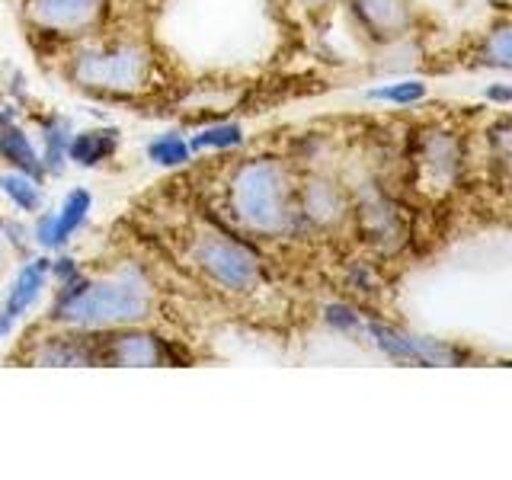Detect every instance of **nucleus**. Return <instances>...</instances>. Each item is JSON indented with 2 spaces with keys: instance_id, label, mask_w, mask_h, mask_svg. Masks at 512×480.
Returning a JSON list of instances; mask_svg holds the SVG:
<instances>
[{
  "instance_id": "obj_1",
  "label": "nucleus",
  "mask_w": 512,
  "mask_h": 480,
  "mask_svg": "<svg viewBox=\"0 0 512 480\" xmlns=\"http://www.w3.org/2000/svg\"><path fill=\"white\" fill-rule=\"evenodd\" d=\"M224 212L237 231L263 240H285L304 228L298 180L279 157L240 160L224 180Z\"/></svg>"
},
{
  "instance_id": "obj_2",
  "label": "nucleus",
  "mask_w": 512,
  "mask_h": 480,
  "mask_svg": "<svg viewBox=\"0 0 512 480\" xmlns=\"http://www.w3.org/2000/svg\"><path fill=\"white\" fill-rule=\"evenodd\" d=\"M154 311V288L144 272L125 266L100 279L77 276L58 288L52 320L71 330L138 327Z\"/></svg>"
},
{
  "instance_id": "obj_3",
  "label": "nucleus",
  "mask_w": 512,
  "mask_h": 480,
  "mask_svg": "<svg viewBox=\"0 0 512 480\" xmlns=\"http://www.w3.org/2000/svg\"><path fill=\"white\" fill-rule=\"evenodd\" d=\"M68 74L77 87L109 96H132L148 90L154 74V55L144 42H106L80 48L71 58Z\"/></svg>"
},
{
  "instance_id": "obj_4",
  "label": "nucleus",
  "mask_w": 512,
  "mask_h": 480,
  "mask_svg": "<svg viewBox=\"0 0 512 480\" xmlns=\"http://www.w3.org/2000/svg\"><path fill=\"white\" fill-rule=\"evenodd\" d=\"M189 260L205 276V282H212L224 295H253L266 279L263 256L234 231H196L189 240Z\"/></svg>"
},
{
  "instance_id": "obj_5",
  "label": "nucleus",
  "mask_w": 512,
  "mask_h": 480,
  "mask_svg": "<svg viewBox=\"0 0 512 480\" xmlns=\"http://www.w3.org/2000/svg\"><path fill=\"white\" fill-rule=\"evenodd\" d=\"M410 167L416 176V186L426 192H445L458 183L461 167H464V154H461V141L452 132H442V128H429L420 138L413 141L410 151Z\"/></svg>"
},
{
  "instance_id": "obj_6",
  "label": "nucleus",
  "mask_w": 512,
  "mask_h": 480,
  "mask_svg": "<svg viewBox=\"0 0 512 480\" xmlns=\"http://www.w3.org/2000/svg\"><path fill=\"white\" fill-rule=\"evenodd\" d=\"M356 231L381 253H391L407 240V224L394 199L378 183H365L352 199Z\"/></svg>"
},
{
  "instance_id": "obj_7",
  "label": "nucleus",
  "mask_w": 512,
  "mask_h": 480,
  "mask_svg": "<svg viewBox=\"0 0 512 480\" xmlns=\"http://www.w3.org/2000/svg\"><path fill=\"white\" fill-rule=\"evenodd\" d=\"M100 362L125 368H157L167 362H186V356H176L173 343H167L164 336L138 327H119L100 330Z\"/></svg>"
},
{
  "instance_id": "obj_8",
  "label": "nucleus",
  "mask_w": 512,
  "mask_h": 480,
  "mask_svg": "<svg viewBox=\"0 0 512 480\" xmlns=\"http://www.w3.org/2000/svg\"><path fill=\"white\" fill-rule=\"evenodd\" d=\"M26 20L45 36H87L103 23L109 0H26Z\"/></svg>"
},
{
  "instance_id": "obj_9",
  "label": "nucleus",
  "mask_w": 512,
  "mask_h": 480,
  "mask_svg": "<svg viewBox=\"0 0 512 480\" xmlns=\"http://www.w3.org/2000/svg\"><path fill=\"white\" fill-rule=\"evenodd\" d=\"M365 333L372 336V343L394 362H410V365H452L461 359L455 346L442 340H429V336H416L407 330H397L384 320H365Z\"/></svg>"
},
{
  "instance_id": "obj_10",
  "label": "nucleus",
  "mask_w": 512,
  "mask_h": 480,
  "mask_svg": "<svg viewBox=\"0 0 512 480\" xmlns=\"http://www.w3.org/2000/svg\"><path fill=\"white\" fill-rule=\"evenodd\" d=\"M298 208L304 228L333 231L352 215V199L336 180L314 173L298 186Z\"/></svg>"
},
{
  "instance_id": "obj_11",
  "label": "nucleus",
  "mask_w": 512,
  "mask_h": 480,
  "mask_svg": "<svg viewBox=\"0 0 512 480\" xmlns=\"http://www.w3.org/2000/svg\"><path fill=\"white\" fill-rule=\"evenodd\" d=\"M48 269H52V260H48V256H36V260H26L20 266V272L13 276V282L7 288V298L0 304V340H7L13 327L26 317V311L39 301L42 288L48 285V279H52Z\"/></svg>"
},
{
  "instance_id": "obj_12",
  "label": "nucleus",
  "mask_w": 512,
  "mask_h": 480,
  "mask_svg": "<svg viewBox=\"0 0 512 480\" xmlns=\"http://www.w3.org/2000/svg\"><path fill=\"white\" fill-rule=\"evenodd\" d=\"M356 23L378 42L404 39L413 26L410 0H349Z\"/></svg>"
},
{
  "instance_id": "obj_13",
  "label": "nucleus",
  "mask_w": 512,
  "mask_h": 480,
  "mask_svg": "<svg viewBox=\"0 0 512 480\" xmlns=\"http://www.w3.org/2000/svg\"><path fill=\"white\" fill-rule=\"evenodd\" d=\"M0 157H4L13 170H23L29 176H36V180H45L48 176L45 164H42V154L36 151L32 138L16 122L0 128Z\"/></svg>"
},
{
  "instance_id": "obj_14",
  "label": "nucleus",
  "mask_w": 512,
  "mask_h": 480,
  "mask_svg": "<svg viewBox=\"0 0 512 480\" xmlns=\"http://www.w3.org/2000/svg\"><path fill=\"white\" fill-rule=\"evenodd\" d=\"M119 141V128H87V132L71 135L68 160H74L77 167H96L119 151Z\"/></svg>"
},
{
  "instance_id": "obj_15",
  "label": "nucleus",
  "mask_w": 512,
  "mask_h": 480,
  "mask_svg": "<svg viewBox=\"0 0 512 480\" xmlns=\"http://www.w3.org/2000/svg\"><path fill=\"white\" fill-rule=\"evenodd\" d=\"M71 122L61 116H45L42 119V164L45 173H61L68 164V148H71Z\"/></svg>"
},
{
  "instance_id": "obj_16",
  "label": "nucleus",
  "mask_w": 512,
  "mask_h": 480,
  "mask_svg": "<svg viewBox=\"0 0 512 480\" xmlns=\"http://www.w3.org/2000/svg\"><path fill=\"white\" fill-rule=\"evenodd\" d=\"M0 192L7 196V202L23 215L42 212V186L36 176H29L23 170H7L0 173Z\"/></svg>"
},
{
  "instance_id": "obj_17",
  "label": "nucleus",
  "mask_w": 512,
  "mask_h": 480,
  "mask_svg": "<svg viewBox=\"0 0 512 480\" xmlns=\"http://www.w3.org/2000/svg\"><path fill=\"white\" fill-rule=\"evenodd\" d=\"M90 208H93V196L87 189H71L68 196H64V202L55 212V247L68 244V237L77 234L80 224L87 221Z\"/></svg>"
},
{
  "instance_id": "obj_18",
  "label": "nucleus",
  "mask_w": 512,
  "mask_h": 480,
  "mask_svg": "<svg viewBox=\"0 0 512 480\" xmlns=\"http://www.w3.org/2000/svg\"><path fill=\"white\" fill-rule=\"evenodd\" d=\"M477 61L487 64V68H500V71H512V20L493 26L487 32L484 45H480Z\"/></svg>"
},
{
  "instance_id": "obj_19",
  "label": "nucleus",
  "mask_w": 512,
  "mask_h": 480,
  "mask_svg": "<svg viewBox=\"0 0 512 480\" xmlns=\"http://www.w3.org/2000/svg\"><path fill=\"white\" fill-rule=\"evenodd\" d=\"M237 144H244V128L237 122H218V125H208L202 132H196L189 138V148L192 154L199 151H231Z\"/></svg>"
},
{
  "instance_id": "obj_20",
  "label": "nucleus",
  "mask_w": 512,
  "mask_h": 480,
  "mask_svg": "<svg viewBox=\"0 0 512 480\" xmlns=\"http://www.w3.org/2000/svg\"><path fill=\"white\" fill-rule=\"evenodd\" d=\"M148 157L157 167H183L189 164L192 148L180 132H164L148 144Z\"/></svg>"
},
{
  "instance_id": "obj_21",
  "label": "nucleus",
  "mask_w": 512,
  "mask_h": 480,
  "mask_svg": "<svg viewBox=\"0 0 512 480\" xmlns=\"http://www.w3.org/2000/svg\"><path fill=\"white\" fill-rule=\"evenodd\" d=\"M426 96L423 80H397V84H384L368 90V100H381V103H394V106H413Z\"/></svg>"
},
{
  "instance_id": "obj_22",
  "label": "nucleus",
  "mask_w": 512,
  "mask_h": 480,
  "mask_svg": "<svg viewBox=\"0 0 512 480\" xmlns=\"http://www.w3.org/2000/svg\"><path fill=\"white\" fill-rule=\"evenodd\" d=\"M324 324L336 333H343V336H359L365 333V320L362 314L352 308V304H343V301H333L324 308Z\"/></svg>"
},
{
  "instance_id": "obj_23",
  "label": "nucleus",
  "mask_w": 512,
  "mask_h": 480,
  "mask_svg": "<svg viewBox=\"0 0 512 480\" xmlns=\"http://www.w3.org/2000/svg\"><path fill=\"white\" fill-rule=\"evenodd\" d=\"M490 144V160L500 167L506 176H512V122H496L487 135Z\"/></svg>"
},
{
  "instance_id": "obj_24",
  "label": "nucleus",
  "mask_w": 512,
  "mask_h": 480,
  "mask_svg": "<svg viewBox=\"0 0 512 480\" xmlns=\"http://www.w3.org/2000/svg\"><path fill=\"white\" fill-rule=\"evenodd\" d=\"M48 276H55L64 285V282L77 279L80 272H77V263L71 260V256H58V260H52V269H48Z\"/></svg>"
},
{
  "instance_id": "obj_25",
  "label": "nucleus",
  "mask_w": 512,
  "mask_h": 480,
  "mask_svg": "<svg viewBox=\"0 0 512 480\" xmlns=\"http://www.w3.org/2000/svg\"><path fill=\"white\" fill-rule=\"evenodd\" d=\"M295 4H301L304 10H324L333 4V0H295Z\"/></svg>"
},
{
  "instance_id": "obj_26",
  "label": "nucleus",
  "mask_w": 512,
  "mask_h": 480,
  "mask_svg": "<svg viewBox=\"0 0 512 480\" xmlns=\"http://www.w3.org/2000/svg\"><path fill=\"white\" fill-rule=\"evenodd\" d=\"M490 96H496V100H512V90H490Z\"/></svg>"
}]
</instances>
